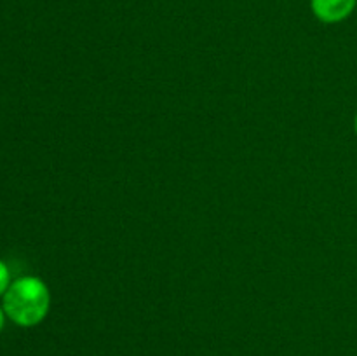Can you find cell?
<instances>
[{
	"label": "cell",
	"instance_id": "6da1fadb",
	"mask_svg": "<svg viewBox=\"0 0 357 356\" xmlns=\"http://www.w3.org/2000/svg\"><path fill=\"white\" fill-rule=\"evenodd\" d=\"M51 293L47 285L35 276H23L10 283L3 295V313L20 327H35L49 313Z\"/></svg>",
	"mask_w": 357,
	"mask_h": 356
},
{
	"label": "cell",
	"instance_id": "277c9868",
	"mask_svg": "<svg viewBox=\"0 0 357 356\" xmlns=\"http://www.w3.org/2000/svg\"><path fill=\"white\" fill-rule=\"evenodd\" d=\"M3 321H6V313H3V307H0V332L3 328Z\"/></svg>",
	"mask_w": 357,
	"mask_h": 356
},
{
	"label": "cell",
	"instance_id": "3957f363",
	"mask_svg": "<svg viewBox=\"0 0 357 356\" xmlns=\"http://www.w3.org/2000/svg\"><path fill=\"white\" fill-rule=\"evenodd\" d=\"M10 286V272L9 267L6 265V262L0 260V297L6 295V292Z\"/></svg>",
	"mask_w": 357,
	"mask_h": 356
},
{
	"label": "cell",
	"instance_id": "7a4b0ae2",
	"mask_svg": "<svg viewBox=\"0 0 357 356\" xmlns=\"http://www.w3.org/2000/svg\"><path fill=\"white\" fill-rule=\"evenodd\" d=\"M356 0H312V10L324 23H337L352 13Z\"/></svg>",
	"mask_w": 357,
	"mask_h": 356
},
{
	"label": "cell",
	"instance_id": "5b68a950",
	"mask_svg": "<svg viewBox=\"0 0 357 356\" xmlns=\"http://www.w3.org/2000/svg\"><path fill=\"white\" fill-rule=\"evenodd\" d=\"M354 128H356V133H357V114H356V119H354Z\"/></svg>",
	"mask_w": 357,
	"mask_h": 356
}]
</instances>
